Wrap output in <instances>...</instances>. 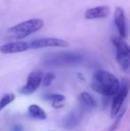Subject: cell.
I'll list each match as a JSON object with an SVG mask.
<instances>
[{"mask_svg": "<svg viewBox=\"0 0 130 131\" xmlns=\"http://www.w3.org/2000/svg\"><path fill=\"white\" fill-rule=\"evenodd\" d=\"M15 98V95L12 93H9L5 95L1 99H0V111L5 109L8 104H10Z\"/></svg>", "mask_w": 130, "mask_h": 131, "instance_id": "9a60e30c", "label": "cell"}, {"mask_svg": "<svg viewBox=\"0 0 130 131\" xmlns=\"http://www.w3.org/2000/svg\"><path fill=\"white\" fill-rule=\"evenodd\" d=\"M124 113H125V110L123 111V112H122V113H120V115L118 114V115H117L116 117H115L117 119H116V121H115L114 124L112 125V127H111V128L110 129V131H113V130H115L117 128H118V125H119V123H120V121H121V118H122V116H123Z\"/></svg>", "mask_w": 130, "mask_h": 131, "instance_id": "e0dca14e", "label": "cell"}, {"mask_svg": "<svg viewBox=\"0 0 130 131\" xmlns=\"http://www.w3.org/2000/svg\"><path fill=\"white\" fill-rule=\"evenodd\" d=\"M29 115L35 119H39V121H44L46 119L47 114L40 106L37 104H32L29 107L28 109Z\"/></svg>", "mask_w": 130, "mask_h": 131, "instance_id": "7c38bea8", "label": "cell"}, {"mask_svg": "<svg viewBox=\"0 0 130 131\" xmlns=\"http://www.w3.org/2000/svg\"><path fill=\"white\" fill-rule=\"evenodd\" d=\"M111 42L116 48V58L120 69L127 72L130 66V48L129 46L120 37L113 36Z\"/></svg>", "mask_w": 130, "mask_h": 131, "instance_id": "277c9868", "label": "cell"}, {"mask_svg": "<svg viewBox=\"0 0 130 131\" xmlns=\"http://www.w3.org/2000/svg\"><path fill=\"white\" fill-rule=\"evenodd\" d=\"M30 49V46L24 41H14L0 46V53L2 54H11V53H22Z\"/></svg>", "mask_w": 130, "mask_h": 131, "instance_id": "9c48e42d", "label": "cell"}, {"mask_svg": "<svg viewBox=\"0 0 130 131\" xmlns=\"http://www.w3.org/2000/svg\"><path fill=\"white\" fill-rule=\"evenodd\" d=\"M110 8L107 5H99L93 7L85 12V18L87 20L102 19L109 15Z\"/></svg>", "mask_w": 130, "mask_h": 131, "instance_id": "8fae6325", "label": "cell"}, {"mask_svg": "<svg viewBox=\"0 0 130 131\" xmlns=\"http://www.w3.org/2000/svg\"><path fill=\"white\" fill-rule=\"evenodd\" d=\"M120 85V81L114 75L102 70L96 71L91 81L92 89L105 96H112L119 89Z\"/></svg>", "mask_w": 130, "mask_h": 131, "instance_id": "6da1fadb", "label": "cell"}, {"mask_svg": "<svg viewBox=\"0 0 130 131\" xmlns=\"http://www.w3.org/2000/svg\"><path fill=\"white\" fill-rule=\"evenodd\" d=\"M114 23L118 29L120 38H127V19H126L125 12L121 7H117L114 11Z\"/></svg>", "mask_w": 130, "mask_h": 131, "instance_id": "ba28073f", "label": "cell"}, {"mask_svg": "<svg viewBox=\"0 0 130 131\" xmlns=\"http://www.w3.org/2000/svg\"><path fill=\"white\" fill-rule=\"evenodd\" d=\"M55 79V75L52 72H47L45 75L43 74V78H42V83L45 86H48L52 84L54 79Z\"/></svg>", "mask_w": 130, "mask_h": 131, "instance_id": "2e32d148", "label": "cell"}, {"mask_svg": "<svg viewBox=\"0 0 130 131\" xmlns=\"http://www.w3.org/2000/svg\"><path fill=\"white\" fill-rule=\"evenodd\" d=\"M44 26V21L41 19H30L20 23L11 27L7 30L6 37L9 39L20 40L31 34L38 32Z\"/></svg>", "mask_w": 130, "mask_h": 131, "instance_id": "7a4b0ae2", "label": "cell"}, {"mask_svg": "<svg viewBox=\"0 0 130 131\" xmlns=\"http://www.w3.org/2000/svg\"><path fill=\"white\" fill-rule=\"evenodd\" d=\"M45 99L52 101L53 106L54 108H61L63 106V102L65 100V96L63 95H58V94H52V95H45Z\"/></svg>", "mask_w": 130, "mask_h": 131, "instance_id": "5bb4252c", "label": "cell"}, {"mask_svg": "<svg viewBox=\"0 0 130 131\" xmlns=\"http://www.w3.org/2000/svg\"><path fill=\"white\" fill-rule=\"evenodd\" d=\"M80 102L83 104V106L87 107V109L94 108L96 106V102L94 99V97L90 95V94L87 93V92H83L80 95Z\"/></svg>", "mask_w": 130, "mask_h": 131, "instance_id": "4fadbf2b", "label": "cell"}, {"mask_svg": "<svg viewBox=\"0 0 130 131\" xmlns=\"http://www.w3.org/2000/svg\"><path fill=\"white\" fill-rule=\"evenodd\" d=\"M43 72L42 71H32L27 78L26 84L20 89V93L25 95H31L38 88L42 83Z\"/></svg>", "mask_w": 130, "mask_h": 131, "instance_id": "8992f818", "label": "cell"}, {"mask_svg": "<svg viewBox=\"0 0 130 131\" xmlns=\"http://www.w3.org/2000/svg\"><path fill=\"white\" fill-rule=\"evenodd\" d=\"M83 56L80 53L72 52L56 53L49 54L44 59V65L46 67L63 68L75 66L81 63Z\"/></svg>", "mask_w": 130, "mask_h": 131, "instance_id": "3957f363", "label": "cell"}, {"mask_svg": "<svg viewBox=\"0 0 130 131\" xmlns=\"http://www.w3.org/2000/svg\"><path fill=\"white\" fill-rule=\"evenodd\" d=\"M83 116V110L82 109H75L68 116L63 119V126L67 129L74 128L79 124L80 121Z\"/></svg>", "mask_w": 130, "mask_h": 131, "instance_id": "30bf717a", "label": "cell"}, {"mask_svg": "<svg viewBox=\"0 0 130 131\" xmlns=\"http://www.w3.org/2000/svg\"><path fill=\"white\" fill-rule=\"evenodd\" d=\"M13 131H22V128L21 126H14Z\"/></svg>", "mask_w": 130, "mask_h": 131, "instance_id": "ac0fdd59", "label": "cell"}, {"mask_svg": "<svg viewBox=\"0 0 130 131\" xmlns=\"http://www.w3.org/2000/svg\"><path fill=\"white\" fill-rule=\"evenodd\" d=\"M30 46V49H40L45 47H67L69 46L66 40L56 38H39L32 41Z\"/></svg>", "mask_w": 130, "mask_h": 131, "instance_id": "52a82bcc", "label": "cell"}, {"mask_svg": "<svg viewBox=\"0 0 130 131\" xmlns=\"http://www.w3.org/2000/svg\"><path fill=\"white\" fill-rule=\"evenodd\" d=\"M129 91V83L127 79H123L121 85H120V88L117 90V92L112 95V103H111V119H115L117 115L120 112V109L122 107L124 101L126 100Z\"/></svg>", "mask_w": 130, "mask_h": 131, "instance_id": "5b68a950", "label": "cell"}]
</instances>
